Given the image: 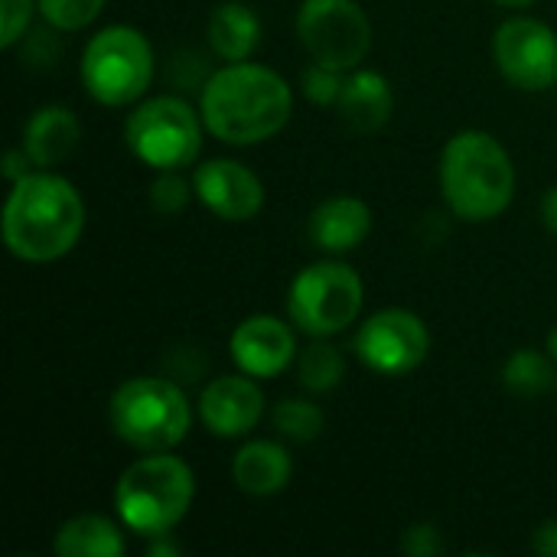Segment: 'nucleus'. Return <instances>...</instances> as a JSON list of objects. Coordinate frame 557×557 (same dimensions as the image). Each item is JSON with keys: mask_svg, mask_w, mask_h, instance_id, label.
Masks as SVG:
<instances>
[{"mask_svg": "<svg viewBox=\"0 0 557 557\" xmlns=\"http://www.w3.org/2000/svg\"><path fill=\"white\" fill-rule=\"evenodd\" d=\"M548 352L555 356V362H557V326L548 333Z\"/></svg>", "mask_w": 557, "mask_h": 557, "instance_id": "obj_34", "label": "nucleus"}, {"mask_svg": "<svg viewBox=\"0 0 557 557\" xmlns=\"http://www.w3.org/2000/svg\"><path fill=\"white\" fill-rule=\"evenodd\" d=\"M78 72L91 101L104 108L137 104L157 72L153 46L137 26L111 23L85 42Z\"/></svg>", "mask_w": 557, "mask_h": 557, "instance_id": "obj_6", "label": "nucleus"}, {"mask_svg": "<svg viewBox=\"0 0 557 557\" xmlns=\"http://www.w3.org/2000/svg\"><path fill=\"white\" fill-rule=\"evenodd\" d=\"M206 131L228 147H255L277 137L294 114V88L261 62H225L199 88Z\"/></svg>", "mask_w": 557, "mask_h": 557, "instance_id": "obj_1", "label": "nucleus"}, {"mask_svg": "<svg viewBox=\"0 0 557 557\" xmlns=\"http://www.w3.org/2000/svg\"><path fill=\"white\" fill-rule=\"evenodd\" d=\"M209 49L222 62H248L261 42V20L242 0H225L209 13L206 23Z\"/></svg>", "mask_w": 557, "mask_h": 557, "instance_id": "obj_19", "label": "nucleus"}, {"mask_svg": "<svg viewBox=\"0 0 557 557\" xmlns=\"http://www.w3.org/2000/svg\"><path fill=\"white\" fill-rule=\"evenodd\" d=\"M147 199H150L153 212L176 215L196 199V186H193V180L183 176V170H157V176L147 189Z\"/></svg>", "mask_w": 557, "mask_h": 557, "instance_id": "obj_25", "label": "nucleus"}, {"mask_svg": "<svg viewBox=\"0 0 557 557\" xmlns=\"http://www.w3.org/2000/svg\"><path fill=\"white\" fill-rule=\"evenodd\" d=\"M274 431L294 444H310L323 434L326 428V414L313 398H284L274 405L271 411Z\"/></svg>", "mask_w": 557, "mask_h": 557, "instance_id": "obj_23", "label": "nucleus"}, {"mask_svg": "<svg viewBox=\"0 0 557 557\" xmlns=\"http://www.w3.org/2000/svg\"><path fill=\"white\" fill-rule=\"evenodd\" d=\"M555 388H557V385H555Z\"/></svg>", "mask_w": 557, "mask_h": 557, "instance_id": "obj_35", "label": "nucleus"}, {"mask_svg": "<svg viewBox=\"0 0 557 557\" xmlns=\"http://www.w3.org/2000/svg\"><path fill=\"white\" fill-rule=\"evenodd\" d=\"M173 532H166V535H157V539H150V545H147V555L150 557H176L183 548L170 539Z\"/></svg>", "mask_w": 557, "mask_h": 557, "instance_id": "obj_32", "label": "nucleus"}, {"mask_svg": "<svg viewBox=\"0 0 557 557\" xmlns=\"http://www.w3.org/2000/svg\"><path fill=\"white\" fill-rule=\"evenodd\" d=\"M339 108V117L359 131V134H372V131H382L388 121H392V111H395V91H392V82L375 72V69H352L346 72V82H343V95L336 101Z\"/></svg>", "mask_w": 557, "mask_h": 557, "instance_id": "obj_17", "label": "nucleus"}, {"mask_svg": "<svg viewBox=\"0 0 557 557\" xmlns=\"http://www.w3.org/2000/svg\"><path fill=\"white\" fill-rule=\"evenodd\" d=\"M493 62L512 88L548 91L557 85V33L535 16H509L493 36Z\"/></svg>", "mask_w": 557, "mask_h": 557, "instance_id": "obj_11", "label": "nucleus"}, {"mask_svg": "<svg viewBox=\"0 0 557 557\" xmlns=\"http://www.w3.org/2000/svg\"><path fill=\"white\" fill-rule=\"evenodd\" d=\"M503 385L516 398H539L557 385L555 356L542 349H516L503 366Z\"/></svg>", "mask_w": 557, "mask_h": 557, "instance_id": "obj_21", "label": "nucleus"}, {"mask_svg": "<svg viewBox=\"0 0 557 557\" xmlns=\"http://www.w3.org/2000/svg\"><path fill=\"white\" fill-rule=\"evenodd\" d=\"M193 186L196 199L222 222H251L264 209L261 176L232 157H212L196 163Z\"/></svg>", "mask_w": 557, "mask_h": 557, "instance_id": "obj_13", "label": "nucleus"}, {"mask_svg": "<svg viewBox=\"0 0 557 557\" xmlns=\"http://www.w3.org/2000/svg\"><path fill=\"white\" fill-rule=\"evenodd\" d=\"M52 552L59 557H121L124 532L117 522L98 512H82L59 525L52 539Z\"/></svg>", "mask_w": 557, "mask_h": 557, "instance_id": "obj_20", "label": "nucleus"}, {"mask_svg": "<svg viewBox=\"0 0 557 557\" xmlns=\"http://www.w3.org/2000/svg\"><path fill=\"white\" fill-rule=\"evenodd\" d=\"M437 183L447 209L473 225L499 219L516 199V163L490 131H457L437 166Z\"/></svg>", "mask_w": 557, "mask_h": 557, "instance_id": "obj_3", "label": "nucleus"}, {"mask_svg": "<svg viewBox=\"0 0 557 557\" xmlns=\"http://www.w3.org/2000/svg\"><path fill=\"white\" fill-rule=\"evenodd\" d=\"M193 405L186 392L163 375H137L114 388L108 401V424L121 444L137 454L176 450L193 428Z\"/></svg>", "mask_w": 557, "mask_h": 557, "instance_id": "obj_5", "label": "nucleus"}, {"mask_svg": "<svg viewBox=\"0 0 557 557\" xmlns=\"http://www.w3.org/2000/svg\"><path fill=\"white\" fill-rule=\"evenodd\" d=\"M297 326L274 313L245 317L228 336V356L238 372L258 382L284 375L297 362Z\"/></svg>", "mask_w": 557, "mask_h": 557, "instance_id": "obj_12", "label": "nucleus"}, {"mask_svg": "<svg viewBox=\"0 0 557 557\" xmlns=\"http://www.w3.org/2000/svg\"><path fill=\"white\" fill-rule=\"evenodd\" d=\"M196 414L206 431L222 441L248 437L264 418V392L255 375H219L202 388Z\"/></svg>", "mask_w": 557, "mask_h": 557, "instance_id": "obj_14", "label": "nucleus"}, {"mask_svg": "<svg viewBox=\"0 0 557 557\" xmlns=\"http://www.w3.org/2000/svg\"><path fill=\"white\" fill-rule=\"evenodd\" d=\"M78 140H82V124L72 108L39 104L23 124L20 147L29 153L36 170H55L78 150Z\"/></svg>", "mask_w": 557, "mask_h": 557, "instance_id": "obj_16", "label": "nucleus"}, {"mask_svg": "<svg viewBox=\"0 0 557 557\" xmlns=\"http://www.w3.org/2000/svg\"><path fill=\"white\" fill-rule=\"evenodd\" d=\"M366 307V284L359 271L336 255L307 264L287 290V317L310 339H330L349 330Z\"/></svg>", "mask_w": 557, "mask_h": 557, "instance_id": "obj_8", "label": "nucleus"}, {"mask_svg": "<svg viewBox=\"0 0 557 557\" xmlns=\"http://www.w3.org/2000/svg\"><path fill=\"white\" fill-rule=\"evenodd\" d=\"M36 3L46 26H52L55 33H78L101 16L108 0H36Z\"/></svg>", "mask_w": 557, "mask_h": 557, "instance_id": "obj_24", "label": "nucleus"}, {"mask_svg": "<svg viewBox=\"0 0 557 557\" xmlns=\"http://www.w3.org/2000/svg\"><path fill=\"white\" fill-rule=\"evenodd\" d=\"M36 166H33V160H29V153L23 150V147H16V150H7V157H3V180L7 183H16V180H23L26 173H33Z\"/></svg>", "mask_w": 557, "mask_h": 557, "instance_id": "obj_29", "label": "nucleus"}, {"mask_svg": "<svg viewBox=\"0 0 557 557\" xmlns=\"http://www.w3.org/2000/svg\"><path fill=\"white\" fill-rule=\"evenodd\" d=\"M310 242L326 251V255H349L356 251L369 232H372V209L366 199L349 196V193H336L330 199H323L307 222Z\"/></svg>", "mask_w": 557, "mask_h": 557, "instance_id": "obj_15", "label": "nucleus"}, {"mask_svg": "<svg viewBox=\"0 0 557 557\" xmlns=\"http://www.w3.org/2000/svg\"><path fill=\"white\" fill-rule=\"evenodd\" d=\"M352 349L375 375L401 379L424 366L431 352V330L418 313L405 307H385L359 323Z\"/></svg>", "mask_w": 557, "mask_h": 557, "instance_id": "obj_10", "label": "nucleus"}, {"mask_svg": "<svg viewBox=\"0 0 557 557\" xmlns=\"http://www.w3.org/2000/svg\"><path fill=\"white\" fill-rule=\"evenodd\" d=\"M206 134L199 104H189L180 95L140 98L124 121L127 150L150 170L196 166Z\"/></svg>", "mask_w": 557, "mask_h": 557, "instance_id": "obj_7", "label": "nucleus"}, {"mask_svg": "<svg viewBox=\"0 0 557 557\" xmlns=\"http://www.w3.org/2000/svg\"><path fill=\"white\" fill-rule=\"evenodd\" d=\"M297 36L313 62L352 72L372 49V20L359 0H304Z\"/></svg>", "mask_w": 557, "mask_h": 557, "instance_id": "obj_9", "label": "nucleus"}, {"mask_svg": "<svg viewBox=\"0 0 557 557\" xmlns=\"http://www.w3.org/2000/svg\"><path fill=\"white\" fill-rule=\"evenodd\" d=\"M343 379H346V359H343V352L333 343L310 339V346H304L297 352V382H300L304 392L326 395Z\"/></svg>", "mask_w": 557, "mask_h": 557, "instance_id": "obj_22", "label": "nucleus"}, {"mask_svg": "<svg viewBox=\"0 0 557 557\" xmlns=\"http://www.w3.org/2000/svg\"><path fill=\"white\" fill-rule=\"evenodd\" d=\"M85 222L88 209L78 186L52 170H33L10 183L0 232L16 261L49 264L78 245Z\"/></svg>", "mask_w": 557, "mask_h": 557, "instance_id": "obj_2", "label": "nucleus"}, {"mask_svg": "<svg viewBox=\"0 0 557 557\" xmlns=\"http://www.w3.org/2000/svg\"><path fill=\"white\" fill-rule=\"evenodd\" d=\"M294 476V460L277 441H248L232 457V480L245 496H277Z\"/></svg>", "mask_w": 557, "mask_h": 557, "instance_id": "obj_18", "label": "nucleus"}, {"mask_svg": "<svg viewBox=\"0 0 557 557\" xmlns=\"http://www.w3.org/2000/svg\"><path fill=\"white\" fill-rule=\"evenodd\" d=\"M532 552L542 557H557V519L542 522V525L532 532Z\"/></svg>", "mask_w": 557, "mask_h": 557, "instance_id": "obj_30", "label": "nucleus"}, {"mask_svg": "<svg viewBox=\"0 0 557 557\" xmlns=\"http://www.w3.org/2000/svg\"><path fill=\"white\" fill-rule=\"evenodd\" d=\"M542 225L557 238V186L542 196Z\"/></svg>", "mask_w": 557, "mask_h": 557, "instance_id": "obj_31", "label": "nucleus"}, {"mask_svg": "<svg viewBox=\"0 0 557 557\" xmlns=\"http://www.w3.org/2000/svg\"><path fill=\"white\" fill-rule=\"evenodd\" d=\"M401 552L408 557H434L444 552V535L434 522H414L401 535Z\"/></svg>", "mask_w": 557, "mask_h": 557, "instance_id": "obj_28", "label": "nucleus"}, {"mask_svg": "<svg viewBox=\"0 0 557 557\" xmlns=\"http://www.w3.org/2000/svg\"><path fill=\"white\" fill-rule=\"evenodd\" d=\"M196 499V473L173 450L140 454L114 483V509L127 532L157 539L173 532Z\"/></svg>", "mask_w": 557, "mask_h": 557, "instance_id": "obj_4", "label": "nucleus"}, {"mask_svg": "<svg viewBox=\"0 0 557 557\" xmlns=\"http://www.w3.org/2000/svg\"><path fill=\"white\" fill-rule=\"evenodd\" d=\"M343 82H346V72L330 69V65H323V62H313V59H310V65H307V69H304V75H300V91H304V98H307V101L330 108V104H336V101H339V95H343Z\"/></svg>", "mask_w": 557, "mask_h": 557, "instance_id": "obj_26", "label": "nucleus"}, {"mask_svg": "<svg viewBox=\"0 0 557 557\" xmlns=\"http://www.w3.org/2000/svg\"><path fill=\"white\" fill-rule=\"evenodd\" d=\"M33 13H39L36 0H3V10H0V46L3 49H13L23 42V36L29 33Z\"/></svg>", "mask_w": 557, "mask_h": 557, "instance_id": "obj_27", "label": "nucleus"}, {"mask_svg": "<svg viewBox=\"0 0 557 557\" xmlns=\"http://www.w3.org/2000/svg\"><path fill=\"white\" fill-rule=\"evenodd\" d=\"M493 3H499V7H509V10H525V7H532L535 0H493Z\"/></svg>", "mask_w": 557, "mask_h": 557, "instance_id": "obj_33", "label": "nucleus"}]
</instances>
